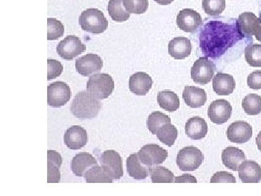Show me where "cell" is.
I'll return each mask as SVG.
<instances>
[{"instance_id":"cell-1","label":"cell","mask_w":261,"mask_h":196,"mask_svg":"<svg viewBox=\"0 0 261 196\" xmlns=\"http://www.w3.org/2000/svg\"><path fill=\"white\" fill-rule=\"evenodd\" d=\"M243 39L237 23L213 20L204 26L200 34V47L207 58H219Z\"/></svg>"},{"instance_id":"cell-2","label":"cell","mask_w":261,"mask_h":196,"mask_svg":"<svg viewBox=\"0 0 261 196\" xmlns=\"http://www.w3.org/2000/svg\"><path fill=\"white\" fill-rule=\"evenodd\" d=\"M99 100L82 91L75 95L70 106V112L81 119H92L97 116L102 108Z\"/></svg>"},{"instance_id":"cell-3","label":"cell","mask_w":261,"mask_h":196,"mask_svg":"<svg viewBox=\"0 0 261 196\" xmlns=\"http://www.w3.org/2000/svg\"><path fill=\"white\" fill-rule=\"evenodd\" d=\"M79 23L82 29L91 34H102L108 28V20L101 10L89 8L81 14Z\"/></svg>"},{"instance_id":"cell-4","label":"cell","mask_w":261,"mask_h":196,"mask_svg":"<svg viewBox=\"0 0 261 196\" xmlns=\"http://www.w3.org/2000/svg\"><path fill=\"white\" fill-rule=\"evenodd\" d=\"M114 88V81L108 74L92 76L87 84V92L98 100L107 99L113 93Z\"/></svg>"},{"instance_id":"cell-5","label":"cell","mask_w":261,"mask_h":196,"mask_svg":"<svg viewBox=\"0 0 261 196\" xmlns=\"http://www.w3.org/2000/svg\"><path fill=\"white\" fill-rule=\"evenodd\" d=\"M202 151L194 146L184 148L178 153L176 163L181 171L193 172L200 167L203 162Z\"/></svg>"},{"instance_id":"cell-6","label":"cell","mask_w":261,"mask_h":196,"mask_svg":"<svg viewBox=\"0 0 261 196\" xmlns=\"http://www.w3.org/2000/svg\"><path fill=\"white\" fill-rule=\"evenodd\" d=\"M216 67L207 57H202L195 62L191 69V77L200 85L208 84L214 77Z\"/></svg>"},{"instance_id":"cell-7","label":"cell","mask_w":261,"mask_h":196,"mask_svg":"<svg viewBox=\"0 0 261 196\" xmlns=\"http://www.w3.org/2000/svg\"><path fill=\"white\" fill-rule=\"evenodd\" d=\"M101 166L113 180H120L123 176L122 158L116 151H106L100 157Z\"/></svg>"},{"instance_id":"cell-8","label":"cell","mask_w":261,"mask_h":196,"mask_svg":"<svg viewBox=\"0 0 261 196\" xmlns=\"http://www.w3.org/2000/svg\"><path fill=\"white\" fill-rule=\"evenodd\" d=\"M87 50L85 44L78 37L69 35L57 46V53L63 59L72 61Z\"/></svg>"},{"instance_id":"cell-9","label":"cell","mask_w":261,"mask_h":196,"mask_svg":"<svg viewBox=\"0 0 261 196\" xmlns=\"http://www.w3.org/2000/svg\"><path fill=\"white\" fill-rule=\"evenodd\" d=\"M70 87L63 82H56L47 87V103L53 108L65 106L71 97Z\"/></svg>"},{"instance_id":"cell-10","label":"cell","mask_w":261,"mask_h":196,"mask_svg":"<svg viewBox=\"0 0 261 196\" xmlns=\"http://www.w3.org/2000/svg\"><path fill=\"white\" fill-rule=\"evenodd\" d=\"M137 154L142 164L148 166L161 164L168 156L166 149L156 144L144 145Z\"/></svg>"},{"instance_id":"cell-11","label":"cell","mask_w":261,"mask_h":196,"mask_svg":"<svg viewBox=\"0 0 261 196\" xmlns=\"http://www.w3.org/2000/svg\"><path fill=\"white\" fill-rule=\"evenodd\" d=\"M178 28L187 33L195 32L202 25V17L195 10L186 8L181 10L176 17Z\"/></svg>"},{"instance_id":"cell-12","label":"cell","mask_w":261,"mask_h":196,"mask_svg":"<svg viewBox=\"0 0 261 196\" xmlns=\"http://www.w3.org/2000/svg\"><path fill=\"white\" fill-rule=\"evenodd\" d=\"M232 107L226 100H216L211 103L207 115L211 121L216 125H223L231 118Z\"/></svg>"},{"instance_id":"cell-13","label":"cell","mask_w":261,"mask_h":196,"mask_svg":"<svg viewBox=\"0 0 261 196\" xmlns=\"http://www.w3.org/2000/svg\"><path fill=\"white\" fill-rule=\"evenodd\" d=\"M103 61L97 54H87L75 61V69L80 75L89 77L102 70Z\"/></svg>"},{"instance_id":"cell-14","label":"cell","mask_w":261,"mask_h":196,"mask_svg":"<svg viewBox=\"0 0 261 196\" xmlns=\"http://www.w3.org/2000/svg\"><path fill=\"white\" fill-rule=\"evenodd\" d=\"M226 135L230 142L238 144L245 143L251 139V125L244 121L233 122L228 127Z\"/></svg>"},{"instance_id":"cell-15","label":"cell","mask_w":261,"mask_h":196,"mask_svg":"<svg viewBox=\"0 0 261 196\" xmlns=\"http://www.w3.org/2000/svg\"><path fill=\"white\" fill-rule=\"evenodd\" d=\"M65 145L70 150H80L88 142L87 130L81 126H72L65 132L64 137Z\"/></svg>"},{"instance_id":"cell-16","label":"cell","mask_w":261,"mask_h":196,"mask_svg":"<svg viewBox=\"0 0 261 196\" xmlns=\"http://www.w3.org/2000/svg\"><path fill=\"white\" fill-rule=\"evenodd\" d=\"M239 178L244 183H258L261 180V167L254 161H243L238 168Z\"/></svg>"},{"instance_id":"cell-17","label":"cell","mask_w":261,"mask_h":196,"mask_svg":"<svg viewBox=\"0 0 261 196\" xmlns=\"http://www.w3.org/2000/svg\"><path fill=\"white\" fill-rule=\"evenodd\" d=\"M153 81L145 72H137L130 76L129 89L137 95H146L152 88Z\"/></svg>"},{"instance_id":"cell-18","label":"cell","mask_w":261,"mask_h":196,"mask_svg":"<svg viewBox=\"0 0 261 196\" xmlns=\"http://www.w3.org/2000/svg\"><path fill=\"white\" fill-rule=\"evenodd\" d=\"M168 53L176 60H184L192 53V43L188 38L176 37L168 44Z\"/></svg>"},{"instance_id":"cell-19","label":"cell","mask_w":261,"mask_h":196,"mask_svg":"<svg viewBox=\"0 0 261 196\" xmlns=\"http://www.w3.org/2000/svg\"><path fill=\"white\" fill-rule=\"evenodd\" d=\"M182 97L186 105L192 108L202 107L207 101V94L205 91L203 89L194 86L185 87Z\"/></svg>"},{"instance_id":"cell-20","label":"cell","mask_w":261,"mask_h":196,"mask_svg":"<svg viewBox=\"0 0 261 196\" xmlns=\"http://www.w3.org/2000/svg\"><path fill=\"white\" fill-rule=\"evenodd\" d=\"M236 87V82L232 76L218 73L213 80V89L218 95H229Z\"/></svg>"},{"instance_id":"cell-21","label":"cell","mask_w":261,"mask_h":196,"mask_svg":"<svg viewBox=\"0 0 261 196\" xmlns=\"http://www.w3.org/2000/svg\"><path fill=\"white\" fill-rule=\"evenodd\" d=\"M97 165V160L88 153H80L75 155L71 161V170L75 176L83 177L89 168Z\"/></svg>"},{"instance_id":"cell-22","label":"cell","mask_w":261,"mask_h":196,"mask_svg":"<svg viewBox=\"0 0 261 196\" xmlns=\"http://www.w3.org/2000/svg\"><path fill=\"white\" fill-rule=\"evenodd\" d=\"M259 18L252 12H245L239 16L237 27L243 37L254 36L256 30Z\"/></svg>"},{"instance_id":"cell-23","label":"cell","mask_w":261,"mask_h":196,"mask_svg":"<svg viewBox=\"0 0 261 196\" xmlns=\"http://www.w3.org/2000/svg\"><path fill=\"white\" fill-rule=\"evenodd\" d=\"M208 127L207 122L200 117H193L187 121L185 125V132L187 137L192 140H198L204 138L207 134Z\"/></svg>"},{"instance_id":"cell-24","label":"cell","mask_w":261,"mask_h":196,"mask_svg":"<svg viewBox=\"0 0 261 196\" xmlns=\"http://www.w3.org/2000/svg\"><path fill=\"white\" fill-rule=\"evenodd\" d=\"M63 163L61 155L56 151L47 152V182L58 183L61 181L60 168Z\"/></svg>"},{"instance_id":"cell-25","label":"cell","mask_w":261,"mask_h":196,"mask_svg":"<svg viewBox=\"0 0 261 196\" xmlns=\"http://www.w3.org/2000/svg\"><path fill=\"white\" fill-rule=\"evenodd\" d=\"M221 159L226 168L233 171H238L239 166L246 157L242 150L236 147H228L223 151Z\"/></svg>"},{"instance_id":"cell-26","label":"cell","mask_w":261,"mask_h":196,"mask_svg":"<svg viewBox=\"0 0 261 196\" xmlns=\"http://www.w3.org/2000/svg\"><path fill=\"white\" fill-rule=\"evenodd\" d=\"M127 172L130 178L135 180H145L149 175V168L142 166L138 154H130L126 161Z\"/></svg>"},{"instance_id":"cell-27","label":"cell","mask_w":261,"mask_h":196,"mask_svg":"<svg viewBox=\"0 0 261 196\" xmlns=\"http://www.w3.org/2000/svg\"><path fill=\"white\" fill-rule=\"evenodd\" d=\"M160 107L168 112H174L180 107V100L177 94L171 90L161 91L158 94Z\"/></svg>"},{"instance_id":"cell-28","label":"cell","mask_w":261,"mask_h":196,"mask_svg":"<svg viewBox=\"0 0 261 196\" xmlns=\"http://www.w3.org/2000/svg\"><path fill=\"white\" fill-rule=\"evenodd\" d=\"M123 0H110L108 3V13L116 22H124L130 18V13L125 9Z\"/></svg>"},{"instance_id":"cell-29","label":"cell","mask_w":261,"mask_h":196,"mask_svg":"<svg viewBox=\"0 0 261 196\" xmlns=\"http://www.w3.org/2000/svg\"><path fill=\"white\" fill-rule=\"evenodd\" d=\"M149 174L153 183H172L174 182L172 172L164 166H149Z\"/></svg>"},{"instance_id":"cell-30","label":"cell","mask_w":261,"mask_h":196,"mask_svg":"<svg viewBox=\"0 0 261 196\" xmlns=\"http://www.w3.org/2000/svg\"><path fill=\"white\" fill-rule=\"evenodd\" d=\"M156 135L162 143L171 147L177 138L178 130L174 125L166 124L160 127Z\"/></svg>"},{"instance_id":"cell-31","label":"cell","mask_w":261,"mask_h":196,"mask_svg":"<svg viewBox=\"0 0 261 196\" xmlns=\"http://www.w3.org/2000/svg\"><path fill=\"white\" fill-rule=\"evenodd\" d=\"M84 178L88 183H112L113 179L105 173L102 166H95L89 168L84 174Z\"/></svg>"},{"instance_id":"cell-32","label":"cell","mask_w":261,"mask_h":196,"mask_svg":"<svg viewBox=\"0 0 261 196\" xmlns=\"http://www.w3.org/2000/svg\"><path fill=\"white\" fill-rule=\"evenodd\" d=\"M242 106L245 112L250 116H256L261 113V97L256 94H249L244 98Z\"/></svg>"},{"instance_id":"cell-33","label":"cell","mask_w":261,"mask_h":196,"mask_svg":"<svg viewBox=\"0 0 261 196\" xmlns=\"http://www.w3.org/2000/svg\"><path fill=\"white\" fill-rule=\"evenodd\" d=\"M171 118L167 115L160 111H155L151 113L147 118V128L151 133L156 135L160 127L166 124H171Z\"/></svg>"},{"instance_id":"cell-34","label":"cell","mask_w":261,"mask_h":196,"mask_svg":"<svg viewBox=\"0 0 261 196\" xmlns=\"http://www.w3.org/2000/svg\"><path fill=\"white\" fill-rule=\"evenodd\" d=\"M245 60L252 67H261V44L247 46L245 51Z\"/></svg>"},{"instance_id":"cell-35","label":"cell","mask_w":261,"mask_h":196,"mask_svg":"<svg viewBox=\"0 0 261 196\" xmlns=\"http://www.w3.org/2000/svg\"><path fill=\"white\" fill-rule=\"evenodd\" d=\"M202 8L206 14L218 16L226 9V0H202Z\"/></svg>"},{"instance_id":"cell-36","label":"cell","mask_w":261,"mask_h":196,"mask_svg":"<svg viewBox=\"0 0 261 196\" xmlns=\"http://www.w3.org/2000/svg\"><path fill=\"white\" fill-rule=\"evenodd\" d=\"M65 28L63 24L56 18L47 19V39L58 40L64 34Z\"/></svg>"},{"instance_id":"cell-37","label":"cell","mask_w":261,"mask_h":196,"mask_svg":"<svg viewBox=\"0 0 261 196\" xmlns=\"http://www.w3.org/2000/svg\"><path fill=\"white\" fill-rule=\"evenodd\" d=\"M125 9L133 14H143L149 7L148 0H123Z\"/></svg>"},{"instance_id":"cell-38","label":"cell","mask_w":261,"mask_h":196,"mask_svg":"<svg viewBox=\"0 0 261 196\" xmlns=\"http://www.w3.org/2000/svg\"><path fill=\"white\" fill-rule=\"evenodd\" d=\"M47 70V80H55L63 73V66L61 62L57 60L48 59Z\"/></svg>"},{"instance_id":"cell-39","label":"cell","mask_w":261,"mask_h":196,"mask_svg":"<svg viewBox=\"0 0 261 196\" xmlns=\"http://www.w3.org/2000/svg\"><path fill=\"white\" fill-rule=\"evenodd\" d=\"M211 183H235L236 178L231 173L227 172H219L215 174L211 179Z\"/></svg>"},{"instance_id":"cell-40","label":"cell","mask_w":261,"mask_h":196,"mask_svg":"<svg viewBox=\"0 0 261 196\" xmlns=\"http://www.w3.org/2000/svg\"><path fill=\"white\" fill-rule=\"evenodd\" d=\"M247 85L250 89H261V70H255L247 77Z\"/></svg>"},{"instance_id":"cell-41","label":"cell","mask_w":261,"mask_h":196,"mask_svg":"<svg viewBox=\"0 0 261 196\" xmlns=\"http://www.w3.org/2000/svg\"><path fill=\"white\" fill-rule=\"evenodd\" d=\"M174 182L176 183H185V182H190V183H197V179L192 175L186 174V175H181V176L176 177L175 178Z\"/></svg>"},{"instance_id":"cell-42","label":"cell","mask_w":261,"mask_h":196,"mask_svg":"<svg viewBox=\"0 0 261 196\" xmlns=\"http://www.w3.org/2000/svg\"><path fill=\"white\" fill-rule=\"evenodd\" d=\"M254 36H255V39H256L258 42H261V13L260 14V18H259V21L258 23H257L256 30H255Z\"/></svg>"},{"instance_id":"cell-43","label":"cell","mask_w":261,"mask_h":196,"mask_svg":"<svg viewBox=\"0 0 261 196\" xmlns=\"http://www.w3.org/2000/svg\"><path fill=\"white\" fill-rule=\"evenodd\" d=\"M154 1L161 5H168L172 3L174 0H154Z\"/></svg>"},{"instance_id":"cell-44","label":"cell","mask_w":261,"mask_h":196,"mask_svg":"<svg viewBox=\"0 0 261 196\" xmlns=\"http://www.w3.org/2000/svg\"><path fill=\"white\" fill-rule=\"evenodd\" d=\"M255 140H256L257 149H258L259 151L261 152V131L259 132Z\"/></svg>"}]
</instances>
